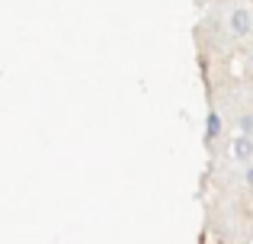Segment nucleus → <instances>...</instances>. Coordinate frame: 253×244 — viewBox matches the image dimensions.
I'll use <instances>...</instances> for the list:
<instances>
[{
  "label": "nucleus",
  "instance_id": "obj_1",
  "mask_svg": "<svg viewBox=\"0 0 253 244\" xmlns=\"http://www.w3.org/2000/svg\"><path fill=\"white\" fill-rule=\"evenodd\" d=\"M231 157H234V161H253V138L237 135L234 145H231Z\"/></svg>",
  "mask_w": 253,
  "mask_h": 244
},
{
  "label": "nucleus",
  "instance_id": "obj_2",
  "mask_svg": "<svg viewBox=\"0 0 253 244\" xmlns=\"http://www.w3.org/2000/svg\"><path fill=\"white\" fill-rule=\"evenodd\" d=\"M231 32H234L237 39H244V36L250 32V13L244 10V6H241V10H234V13H231Z\"/></svg>",
  "mask_w": 253,
  "mask_h": 244
},
{
  "label": "nucleus",
  "instance_id": "obj_3",
  "mask_svg": "<svg viewBox=\"0 0 253 244\" xmlns=\"http://www.w3.org/2000/svg\"><path fill=\"white\" fill-rule=\"evenodd\" d=\"M221 135V116H218V109H209V116H205V142H215V138Z\"/></svg>",
  "mask_w": 253,
  "mask_h": 244
},
{
  "label": "nucleus",
  "instance_id": "obj_4",
  "mask_svg": "<svg viewBox=\"0 0 253 244\" xmlns=\"http://www.w3.org/2000/svg\"><path fill=\"white\" fill-rule=\"evenodd\" d=\"M241 129H244V135L253 132V116H244V119H241Z\"/></svg>",
  "mask_w": 253,
  "mask_h": 244
},
{
  "label": "nucleus",
  "instance_id": "obj_5",
  "mask_svg": "<svg viewBox=\"0 0 253 244\" xmlns=\"http://www.w3.org/2000/svg\"><path fill=\"white\" fill-rule=\"evenodd\" d=\"M247 187L253 190V167H247Z\"/></svg>",
  "mask_w": 253,
  "mask_h": 244
}]
</instances>
